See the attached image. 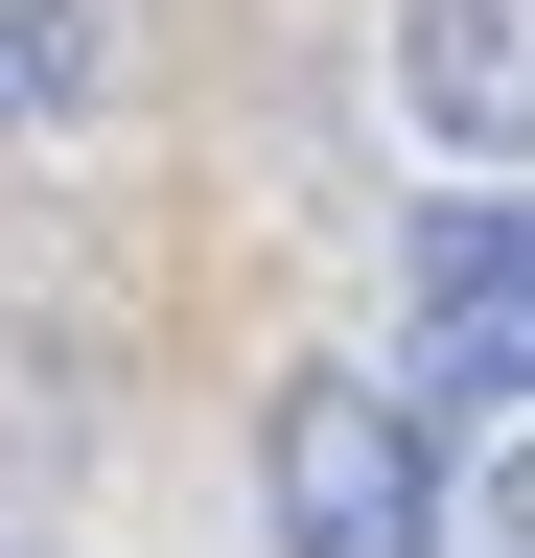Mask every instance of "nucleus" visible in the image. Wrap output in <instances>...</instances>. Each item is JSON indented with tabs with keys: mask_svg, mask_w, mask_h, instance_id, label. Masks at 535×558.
<instances>
[{
	"mask_svg": "<svg viewBox=\"0 0 535 558\" xmlns=\"http://www.w3.org/2000/svg\"><path fill=\"white\" fill-rule=\"evenodd\" d=\"M256 512H280V558H442V418L396 373H303L256 418Z\"/></svg>",
	"mask_w": 535,
	"mask_h": 558,
	"instance_id": "obj_1",
	"label": "nucleus"
},
{
	"mask_svg": "<svg viewBox=\"0 0 535 558\" xmlns=\"http://www.w3.org/2000/svg\"><path fill=\"white\" fill-rule=\"evenodd\" d=\"M396 349H420L396 396H442V418H512V373H535V303H512V209H489V186L396 233Z\"/></svg>",
	"mask_w": 535,
	"mask_h": 558,
	"instance_id": "obj_2",
	"label": "nucleus"
},
{
	"mask_svg": "<svg viewBox=\"0 0 535 558\" xmlns=\"http://www.w3.org/2000/svg\"><path fill=\"white\" fill-rule=\"evenodd\" d=\"M396 117L465 140V163H512V0H420L396 24Z\"/></svg>",
	"mask_w": 535,
	"mask_h": 558,
	"instance_id": "obj_3",
	"label": "nucleus"
},
{
	"mask_svg": "<svg viewBox=\"0 0 535 558\" xmlns=\"http://www.w3.org/2000/svg\"><path fill=\"white\" fill-rule=\"evenodd\" d=\"M0 117H24V24H0Z\"/></svg>",
	"mask_w": 535,
	"mask_h": 558,
	"instance_id": "obj_4",
	"label": "nucleus"
}]
</instances>
